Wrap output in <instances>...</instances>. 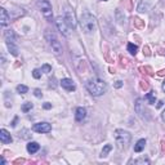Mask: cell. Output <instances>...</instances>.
Segmentation results:
<instances>
[{"label":"cell","instance_id":"34","mask_svg":"<svg viewBox=\"0 0 165 165\" xmlns=\"http://www.w3.org/2000/svg\"><path fill=\"white\" fill-rule=\"evenodd\" d=\"M17 120H18V118H16L13 120V123H12V127H16V123H17Z\"/></svg>","mask_w":165,"mask_h":165},{"label":"cell","instance_id":"33","mask_svg":"<svg viewBox=\"0 0 165 165\" xmlns=\"http://www.w3.org/2000/svg\"><path fill=\"white\" fill-rule=\"evenodd\" d=\"M163 103H164L163 101H159V102H157V108H160V107H161V106H163Z\"/></svg>","mask_w":165,"mask_h":165},{"label":"cell","instance_id":"2","mask_svg":"<svg viewBox=\"0 0 165 165\" xmlns=\"http://www.w3.org/2000/svg\"><path fill=\"white\" fill-rule=\"evenodd\" d=\"M80 25L85 34H93L97 30V19L93 14L84 13L80 18Z\"/></svg>","mask_w":165,"mask_h":165},{"label":"cell","instance_id":"28","mask_svg":"<svg viewBox=\"0 0 165 165\" xmlns=\"http://www.w3.org/2000/svg\"><path fill=\"white\" fill-rule=\"evenodd\" d=\"M34 94H35V97H37V98H40V97L43 95L40 89H35V90H34Z\"/></svg>","mask_w":165,"mask_h":165},{"label":"cell","instance_id":"25","mask_svg":"<svg viewBox=\"0 0 165 165\" xmlns=\"http://www.w3.org/2000/svg\"><path fill=\"white\" fill-rule=\"evenodd\" d=\"M41 70H39V69H35V70H34L32 71V76L34 77H35V79H40V77H41Z\"/></svg>","mask_w":165,"mask_h":165},{"label":"cell","instance_id":"38","mask_svg":"<svg viewBox=\"0 0 165 165\" xmlns=\"http://www.w3.org/2000/svg\"><path fill=\"white\" fill-rule=\"evenodd\" d=\"M103 2H106V0H103Z\"/></svg>","mask_w":165,"mask_h":165},{"label":"cell","instance_id":"12","mask_svg":"<svg viewBox=\"0 0 165 165\" xmlns=\"http://www.w3.org/2000/svg\"><path fill=\"white\" fill-rule=\"evenodd\" d=\"M86 118V110L84 107H77L75 112V119L76 121H82Z\"/></svg>","mask_w":165,"mask_h":165},{"label":"cell","instance_id":"8","mask_svg":"<svg viewBox=\"0 0 165 165\" xmlns=\"http://www.w3.org/2000/svg\"><path fill=\"white\" fill-rule=\"evenodd\" d=\"M32 130L36 133H49L52 130V125L47 121H43V123H36L32 127Z\"/></svg>","mask_w":165,"mask_h":165},{"label":"cell","instance_id":"24","mask_svg":"<svg viewBox=\"0 0 165 165\" xmlns=\"http://www.w3.org/2000/svg\"><path fill=\"white\" fill-rule=\"evenodd\" d=\"M146 99H148V102H150L151 105L155 103V95H154V92H150V93H147Z\"/></svg>","mask_w":165,"mask_h":165},{"label":"cell","instance_id":"13","mask_svg":"<svg viewBox=\"0 0 165 165\" xmlns=\"http://www.w3.org/2000/svg\"><path fill=\"white\" fill-rule=\"evenodd\" d=\"M0 141H2L3 143H11L12 142V137H11V134L8 133V130H5V129L0 130Z\"/></svg>","mask_w":165,"mask_h":165},{"label":"cell","instance_id":"23","mask_svg":"<svg viewBox=\"0 0 165 165\" xmlns=\"http://www.w3.org/2000/svg\"><path fill=\"white\" fill-rule=\"evenodd\" d=\"M32 107H34L32 103H30V102H26V103L22 106V111H23V112H28V111H30Z\"/></svg>","mask_w":165,"mask_h":165},{"label":"cell","instance_id":"15","mask_svg":"<svg viewBox=\"0 0 165 165\" xmlns=\"http://www.w3.org/2000/svg\"><path fill=\"white\" fill-rule=\"evenodd\" d=\"M39 148H40V144L37 142H30L27 144V152L28 154H35L39 151Z\"/></svg>","mask_w":165,"mask_h":165},{"label":"cell","instance_id":"29","mask_svg":"<svg viewBox=\"0 0 165 165\" xmlns=\"http://www.w3.org/2000/svg\"><path fill=\"white\" fill-rule=\"evenodd\" d=\"M141 88H142V89H147L148 88V84H146V81H142V82H141Z\"/></svg>","mask_w":165,"mask_h":165},{"label":"cell","instance_id":"31","mask_svg":"<svg viewBox=\"0 0 165 165\" xmlns=\"http://www.w3.org/2000/svg\"><path fill=\"white\" fill-rule=\"evenodd\" d=\"M44 108H45V110H49V108H52V105L49 103V102H47V103H44Z\"/></svg>","mask_w":165,"mask_h":165},{"label":"cell","instance_id":"19","mask_svg":"<svg viewBox=\"0 0 165 165\" xmlns=\"http://www.w3.org/2000/svg\"><path fill=\"white\" fill-rule=\"evenodd\" d=\"M137 50H138V47L132 44V43H129V44H128V52L130 53V54L135 56V54H137Z\"/></svg>","mask_w":165,"mask_h":165},{"label":"cell","instance_id":"9","mask_svg":"<svg viewBox=\"0 0 165 165\" xmlns=\"http://www.w3.org/2000/svg\"><path fill=\"white\" fill-rule=\"evenodd\" d=\"M60 84H61L62 88L66 89L67 92H74V90L76 89V86H75V84H74V81H72L71 79H67V77H66V79H62Z\"/></svg>","mask_w":165,"mask_h":165},{"label":"cell","instance_id":"26","mask_svg":"<svg viewBox=\"0 0 165 165\" xmlns=\"http://www.w3.org/2000/svg\"><path fill=\"white\" fill-rule=\"evenodd\" d=\"M134 25L137 26L138 28H142L144 25H143V22H142V19H139V18H134Z\"/></svg>","mask_w":165,"mask_h":165},{"label":"cell","instance_id":"7","mask_svg":"<svg viewBox=\"0 0 165 165\" xmlns=\"http://www.w3.org/2000/svg\"><path fill=\"white\" fill-rule=\"evenodd\" d=\"M65 18L67 23H69V26L71 27V30H75L76 27V17H75V13L72 12V9L66 7L65 8Z\"/></svg>","mask_w":165,"mask_h":165},{"label":"cell","instance_id":"18","mask_svg":"<svg viewBox=\"0 0 165 165\" xmlns=\"http://www.w3.org/2000/svg\"><path fill=\"white\" fill-rule=\"evenodd\" d=\"M7 47H8V50H9L11 54L18 56V48L16 45V43H7Z\"/></svg>","mask_w":165,"mask_h":165},{"label":"cell","instance_id":"5","mask_svg":"<svg viewBox=\"0 0 165 165\" xmlns=\"http://www.w3.org/2000/svg\"><path fill=\"white\" fill-rule=\"evenodd\" d=\"M37 7L40 9L41 14L44 16L47 21H52L53 17V11H52V5L48 0H37Z\"/></svg>","mask_w":165,"mask_h":165},{"label":"cell","instance_id":"14","mask_svg":"<svg viewBox=\"0 0 165 165\" xmlns=\"http://www.w3.org/2000/svg\"><path fill=\"white\" fill-rule=\"evenodd\" d=\"M4 37H5V43H16V35L12 30H7L4 32Z\"/></svg>","mask_w":165,"mask_h":165},{"label":"cell","instance_id":"11","mask_svg":"<svg viewBox=\"0 0 165 165\" xmlns=\"http://www.w3.org/2000/svg\"><path fill=\"white\" fill-rule=\"evenodd\" d=\"M9 22V16H8V12L5 11L4 8H0V25L3 27H5Z\"/></svg>","mask_w":165,"mask_h":165},{"label":"cell","instance_id":"20","mask_svg":"<svg viewBox=\"0 0 165 165\" xmlns=\"http://www.w3.org/2000/svg\"><path fill=\"white\" fill-rule=\"evenodd\" d=\"M111 148H112L111 144H106V146L103 147V150H102V152H101V157H106V156H107V154L111 151Z\"/></svg>","mask_w":165,"mask_h":165},{"label":"cell","instance_id":"35","mask_svg":"<svg viewBox=\"0 0 165 165\" xmlns=\"http://www.w3.org/2000/svg\"><path fill=\"white\" fill-rule=\"evenodd\" d=\"M161 119H163V120L165 121V110L163 111V114H161Z\"/></svg>","mask_w":165,"mask_h":165},{"label":"cell","instance_id":"22","mask_svg":"<svg viewBox=\"0 0 165 165\" xmlns=\"http://www.w3.org/2000/svg\"><path fill=\"white\" fill-rule=\"evenodd\" d=\"M133 164H150V160L147 157H141V159H137V160H134V161H132Z\"/></svg>","mask_w":165,"mask_h":165},{"label":"cell","instance_id":"27","mask_svg":"<svg viewBox=\"0 0 165 165\" xmlns=\"http://www.w3.org/2000/svg\"><path fill=\"white\" fill-rule=\"evenodd\" d=\"M41 71L44 72V74H49V72L52 71V67L49 65H44V66L41 67Z\"/></svg>","mask_w":165,"mask_h":165},{"label":"cell","instance_id":"36","mask_svg":"<svg viewBox=\"0 0 165 165\" xmlns=\"http://www.w3.org/2000/svg\"><path fill=\"white\" fill-rule=\"evenodd\" d=\"M0 164H2V165H4V164H5V160H4L3 157H2V161H0Z\"/></svg>","mask_w":165,"mask_h":165},{"label":"cell","instance_id":"30","mask_svg":"<svg viewBox=\"0 0 165 165\" xmlns=\"http://www.w3.org/2000/svg\"><path fill=\"white\" fill-rule=\"evenodd\" d=\"M115 86H116V88H121V86H123V81H116V84H115Z\"/></svg>","mask_w":165,"mask_h":165},{"label":"cell","instance_id":"1","mask_svg":"<svg viewBox=\"0 0 165 165\" xmlns=\"http://www.w3.org/2000/svg\"><path fill=\"white\" fill-rule=\"evenodd\" d=\"M86 89H88V92L92 95L99 97V95L106 93L107 86H106V82L103 80L98 79V77H93V79H90L86 82Z\"/></svg>","mask_w":165,"mask_h":165},{"label":"cell","instance_id":"4","mask_svg":"<svg viewBox=\"0 0 165 165\" xmlns=\"http://www.w3.org/2000/svg\"><path fill=\"white\" fill-rule=\"evenodd\" d=\"M45 39H47L48 44L52 47V50L54 52V54L56 56H61L62 54V45H61L60 40L56 37L54 34H52L50 31L45 32Z\"/></svg>","mask_w":165,"mask_h":165},{"label":"cell","instance_id":"16","mask_svg":"<svg viewBox=\"0 0 165 165\" xmlns=\"http://www.w3.org/2000/svg\"><path fill=\"white\" fill-rule=\"evenodd\" d=\"M144 147H146V139H139L134 146V152H142Z\"/></svg>","mask_w":165,"mask_h":165},{"label":"cell","instance_id":"21","mask_svg":"<svg viewBox=\"0 0 165 165\" xmlns=\"http://www.w3.org/2000/svg\"><path fill=\"white\" fill-rule=\"evenodd\" d=\"M17 92H18V93L19 94H26L27 93V92H28V88H27V86L26 85H17Z\"/></svg>","mask_w":165,"mask_h":165},{"label":"cell","instance_id":"32","mask_svg":"<svg viewBox=\"0 0 165 165\" xmlns=\"http://www.w3.org/2000/svg\"><path fill=\"white\" fill-rule=\"evenodd\" d=\"M18 163H25V160H23V159H18V160L14 161V164H18Z\"/></svg>","mask_w":165,"mask_h":165},{"label":"cell","instance_id":"3","mask_svg":"<svg viewBox=\"0 0 165 165\" xmlns=\"http://www.w3.org/2000/svg\"><path fill=\"white\" fill-rule=\"evenodd\" d=\"M130 133L127 132V130H123V129H118L115 130V139H116V143H118L119 148H125L129 144L130 142Z\"/></svg>","mask_w":165,"mask_h":165},{"label":"cell","instance_id":"17","mask_svg":"<svg viewBox=\"0 0 165 165\" xmlns=\"http://www.w3.org/2000/svg\"><path fill=\"white\" fill-rule=\"evenodd\" d=\"M148 8H150V4H148L147 0H141V2H139V5H138V12L144 13V12L148 11Z\"/></svg>","mask_w":165,"mask_h":165},{"label":"cell","instance_id":"6","mask_svg":"<svg viewBox=\"0 0 165 165\" xmlns=\"http://www.w3.org/2000/svg\"><path fill=\"white\" fill-rule=\"evenodd\" d=\"M56 23H57L58 30H60L62 34H63L65 36H69V35H70L71 27L69 26V23H67V21H66V18H65V17L58 16V17H57V19H56Z\"/></svg>","mask_w":165,"mask_h":165},{"label":"cell","instance_id":"10","mask_svg":"<svg viewBox=\"0 0 165 165\" xmlns=\"http://www.w3.org/2000/svg\"><path fill=\"white\" fill-rule=\"evenodd\" d=\"M135 111H137V114H139L141 118L144 119L147 111H146V108H144V106L142 103V99H137V102H135Z\"/></svg>","mask_w":165,"mask_h":165},{"label":"cell","instance_id":"37","mask_svg":"<svg viewBox=\"0 0 165 165\" xmlns=\"http://www.w3.org/2000/svg\"><path fill=\"white\" fill-rule=\"evenodd\" d=\"M163 90H164V92H165V80H164V81H163Z\"/></svg>","mask_w":165,"mask_h":165}]
</instances>
